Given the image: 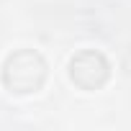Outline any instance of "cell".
<instances>
[{
    "label": "cell",
    "instance_id": "cell-1",
    "mask_svg": "<svg viewBox=\"0 0 131 131\" xmlns=\"http://www.w3.org/2000/svg\"><path fill=\"white\" fill-rule=\"evenodd\" d=\"M39 64H44V59L36 51H18L16 57H8L3 77H5V85L10 88V93H18L21 90V80L23 77L31 80L34 93H36V88H41V82L46 77V70H34V67H39Z\"/></svg>",
    "mask_w": 131,
    "mask_h": 131
}]
</instances>
